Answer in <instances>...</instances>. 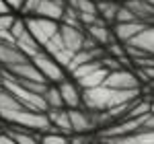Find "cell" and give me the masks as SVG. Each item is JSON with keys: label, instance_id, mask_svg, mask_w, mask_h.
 <instances>
[{"label": "cell", "instance_id": "cell-8", "mask_svg": "<svg viewBox=\"0 0 154 144\" xmlns=\"http://www.w3.org/2000/svg\"><path fill=\"white\" fill-rule=\"evenodd\" d=\"M123 6H125L138 21H144V23L152 25V14H154L152 0H125Z\"/></svg>", "mask_w": 154, "mask_h": 144}, {"label": "cell", "instance_id": "cell-30", "mask_svg": "<svg viewBox=\"0 0 154 144\" xmlns=\"http://www.w3.org/2000/svg\"><path fill=\"white\" fill-rule=\"evenodd\" d=\"M0 128H2V126H0Z\"/></svg>", "mask_w": 154, "mask_h": 144}, {"label": "cell", "instance_id": "cell-11", "mask_svg": "<svg viewBox=\"0 0 154 144\" xmlns=\"http://www.w3.org/2000/svg\"><path fill=\"white\" fill-rule=\"evenodd\" d=\"M148 23H144V21H130V23H113L111 27V33L113 37L117 39L119 43H125L130 37H134L138 31H142L144 27Z\"/></svg>", "mask_w": 154, "mask_h": 144}, {"label": "cell", "instance_id": "cell-9", "mask_svg": "<svg viewBox=\"0 0 154 144\" xmlns=\"http://www.w3.org/2000/svg\"><path fill=\"white\" fill-rule=\"evenodd\" d=\"M125 45H131V48L140 49V52H146V54H152L154 49V29L152 25H146L142 31H138L134 37H130L125 41Z\"/></svg>", "mask_w": 154, "mask_h": 144}, {"label": "cell", "instance_id": "cell-17", "mask_svg": "<svg viewBox=\"0 0 154 144\" xmlns=\"http://www.w3.org/2000/svg\"><path fill=\"white\" fill-rule=\"evenodd\" d=\"M119 2L117 0H99L97 2V14L103 23H115V14H117Z\"/></svg>", "mask_w": 154, "mask_h": 144}, {"label": "cell", "instance_id": "cell-6", "mask_svg": "<svg viewBox=\"0 0 154 144\" xmlns=\"http://www.w3.org/2000/svg\"><path fill=\"white\" fill-rule=\"evenodd\" d=\"M58 33H60V37H62V41H64V48L70 49L72 54H76V52L82 49L84 37H86V33H84L82 27H70V25L60 23Z\"/></svg>", "mask_w": 154, "mask_h": 144}, {"label": "cell", "instance_id": "cell-29", "mask_svg": "<svg viewBox=\"0 0 154 144\" xmlns=\"http://www.w3.org/2000/svg\"><path fill=\"white\" fill-rule=\"evenodd\" d=\"M95 2H99V0H95Z\"/></svg>", "mask_w": 154, "mask_h": 144}, {"label": "cell", "instance_id": "cell-26", "mask_svg": "<svg viewBox=\"0 0 154 144\" xmlns=\"http://www.w3.org/2000/svg\"><path fill=\"white\" fill-rule=\"evenodd\" d=\"M4 12H11V8L6 6V2H4V0H0V14H4Z\"/></svg>", "mask_w": 154, "mask_h": 144}, {"label": "cell", "instance_id": "cell-21", "mask_svg": "<svg viewBox=\"0 0 154 144\" xmlns=\"http://www.w3.org/2000/svg\"><path fill=\"white\" fill-rule=\"evenodd\" d=\"M130 21H138V19H136V17H134L123 4H119L117 14H115V23H130Z\"/></svg>", "mask_w": 154, "mask_h": 144}, {"label": "cell", "instance_id": "cell-28", "mask_svg": "<svg viewBox=\"0 0 154 144\" xmlns=\"http://www.w3.org/2000/svg\"><path fill=\"white\" fill-rule=\"evenodd\" d=\"M56 2H64V0H56Z\"/></svg>", "mask_w": 154, "mask_h": 144}, {"label": "cell", "instance_id": "cell-22", "mask_svg": "<svg viewBox=\"0 0 154 144\" xmlns=\"http://www.w3.org/2000/svg\"><path fill=\"white\" fill-rule=\"evenodd\" d=\"M51 58H54V60L58 62L60 66H62V68H66V66H68V62H70V58H72V52L70 49H60V52H56V54H54V56H51Z\"/></svg>", "mask_w": 154, "mask_h": 144}, {"label": "cell", "instance_id": "cell-5", "mask_svg": "<svg viewBox=\"0 0 154 144\" xmlns=\"http://www.w3.org/2000/svg\"><path fill=\"white\" fill-rule=\"evenodd\" d=\"M68 120H70L72 134H88L91 130H95V113L93 111H84V109L72 107L68 109Z\"/></svg>", "mask_w": 154, "mask_h": 144}, {"label": "cell", "instance_id": "cell-23", "mask_svg": "<svg viewBox=\"0 0 154 144\" xmlns=\"http://www.w3.org/2000/svg\"><path fill=\"white\" fill-rule=\"evenodd\" d=\"M12 21H14V17H12L11 12H4V14H0V31H6V29H11Z\"/></svg>", "mask_w": 154, "mask_h": 144}, {"label": "cell", "instance_id": "cell-1", "mask_svg": "<svg viewBox=\"0 0 154 144\" xmlns=\"http://www.w3.org/2000/svg\"><path fill=\"white\" fill-rule=\"evenodd\" d=\"M140 93H142V89L121 91V89H113V86H107V84H99V86H93V89H84L80 93V101L84 103V107L88 111H107L113 105L138 99Z\"/></svg>", "mask_w": 154, "mask_h": 144}, {"label": "cell", "instance_id": "cell-3", "mask_svg": "<svg viewBox=\"0 0 154 144\" xmlns=\"http://www.w3.org/2000/svg\"><path fill=\"white\" fill-rule=\"evenodd\" d=\"M25 27L33 35V39H35L37 43L43 45L49 37H54L58 33L60 23L58 21H51V19H43V17H27L25 19Z\"/></svg>", "mask_w": 154, "mask_h": 144}, {"label": "cell", "instance_id": "cell-13", "mask_svg": "<svg viewBox=\"0 0 154 144\" xmlns=\"http://www.w3.org/2000/svg\"><path fill=\"white\" fill-rule=\"evenodd\" d=\"M45 115H48L49 124L54 126V130H58L62 134H72L70 128V120H68V109H45Z\"/></svg>", "mask_w": 154, "mask_h": 144}, {"label": "cell", "instance_id": "cell-4", "mask_svg": "<svg viewBox=\"0 0 154 144\" xmlns=\"http://www.w3.org/2000/svg\"><path fill=\"white\" fill-rule=\"evenodd\" d=\"M103 84L113 86V89H121V91H136V89H142V83L138 80L136 72L131 70V68H117V70H109Z\"/></svg>", "mask_w": 154, "mask_h": 144}, {"label": "cell", "instance_id": "cell-20", "mask_svg": "<svg viewBox=\"0 0 154 144\" xmlns=\"http://www.w3.org/2000/svg\"><path fill=\"white\" fill-rule=\"evenodd\" d=\"M39 144H70V138H68V134L51 130V132H45L39 138Z\"/></svg>", "mask_w": 154, "mask_h": 144}, {"label": "cell", "instance_id": "cell-15", "mask_svg": "<svg viewBox=\"0 0 154 144\" xmlns=\"http://www.w3.org/2000/svg\"><path fill=\"white\" fill-rule=\"evenodd\" d=\"M107 68H103V66H99V68H95V70L86 72L84 76H80V78H76V86L78 89H93V86H99V84L105 83V76H107Z\"/></svg>", "mask_w": 154, "mask_h": 144}, {"label": "cell", "instance_id": "cell-16", "mask_svg": "<svg viewBox=\"0 0 154 144\" xmlns=\"http://www.w3.org/2000/svg\"><path fill=\"white\" fill-rule=\"evenodd\" d=\"M25 60H29V58H27L25 54H21V52L14 48V45L0 43V66L11 68V66L19 64V62H25Z\"/></svg>", "mask_w": 154, "mask_h": 144}, {"label": "cell", "instance_id": "cell-2", "mask_svg": "<svg viewBox=\"0 0 154 144\" xmlns=\"http://www.w3.org/2000/svg\"><path fill=\"white\" fill-rule=\"evenodd\" d=\"M29 60L35 64L37 70L41 72V76L45 78V83H56V84H58L60 80L66 78V76H64V68H62V66H60L49 54H45L43 49H39L35 56L29 58Z\"/></svg>", "mask_w": 154, "mask_h": 144}, {"label": "cell", "instance_id": "cell-24", "mask_svg": "<svg viewBox=\"0 0 154 144\" xmlns=\"http://www.w3.org/2000/svg\"><path fill=\"white\" fill-rule=\"evenodd\" d=\"M6 2V6L8 8H14V11H21V6H23L25 0H4Z\"/></svg>", "mask_w": 154, "mask_h": 144}, {"label": "cell", "instance_id": "cell-18", "mask_svg": "<svg viewBox=\"0 0 154 144\" xmlns=\"http://www.w3.org/2000/svg\"><path fill=\"white\" fill-rule=\"evenodd\" d=\"M41 97H43V101H45V105H48V109H58L62 107V97H60V91L58 86H45V91L41 93Z\"/></svg>", "mask_w": 154, "mask_h": 144}, {"label": "cell", "instance_id": "cell-7", "mask_svg": "<svg viewBox=\"0 0 154 144\" xmlns=\"http://www.w3.org/2000/svg\"><path fill=\"white\" fill-rule=\"evenodd\" d=\"M62 12H64V2H56V0H35L33 11H31V17H43V19H51V21H58L60 23Z\"/></svg>", "mask_w": 154, "mask_h": 144}, {"label": "cell", "instance_id": "cell-12", "mask_svg": "<svg viewBox=\"0 0 154 144\" xmlns=\"http://www.w3.org/2000/svg\"><path fill=\"white\" fill-rule=\"evenodd\" d=\"M84 33L91 37L97 45H101V48H105L109 41H113V39H115V37H113V33H111V27H109L107 23H103V21H99V23H95V25L84 27Z\"/></svg>", "mask_w": 154, "mask_h": 144}, {"label": "cell", "instance_id": "cell-27", "mask_svg": "<svg viewBox=\"0 0 154 144\" xmlns=\"http://www.w3.org/2000/svg\"><path fill=\"white\" fill-rule=\"evenodd\" d=\"M0 84H2V72H0Z\"/></svg>", "mask_w": 154, "mask_h": 144}, {"label": "cell", "instance_id": "cell-25", "mask_svg": "<svg viewBox=\"0 0 154 144\" xmlns=\"http://www.w3.org/2000/svg\"><path fill=\"white\" fill-rule=\"evenodd\" d=\"M0 144H14V140H12V136H11V134L0 132Z\"/></svg>", "mask_w": 154, "mask_h": 144}, {"label": "cell", "instance_id": "cell-10", "mask_svg": "<svg viewBox=\"0 0 154 144\" xmlns=\"http://www.w3.org/2000/svg\"><path fill=\"white\" fill-rule=\"evenodd\" d=\"M58 91L60 97H62V105L66 107H78L82 101H80V89L76 86V83H70V80H60L58 83Z\"/></svg>", "mask_w": 154, "mask_h": 144}, {"label": "cell", "instance_id": "cell-14", "mask_svg": "<svg viewBox=\"0 0 154 144\" xmlns=\"http://www.w3.org/2000/svg\"><path fill=\"white\" fill-rule=\"evenodd\" d=\"M14 48L19 49L21 54H25L27 58H33L37 52L41 49V45H39L35 39H33V35H31V33H29V31L25 29L21 35H17V37H14Z\"/></svg>", "mask_w": 154, "mask_h": 144}, {"label": "cell", "instance_id": "cell-19", "mask_svg": "<svg viewBox=\"0 0 154 144\" xmlns=\"http://www.w3.org/2000/svg\"><path fill=\"white\" fill-rule=\"evenodd\" d=\"M8 134L12 136L14 144H39V138L35 134H31L29 130H23V128H17V130H12Z\"/></svg>", "mask_w": 154, "mask_h": 144}]
</instances>
